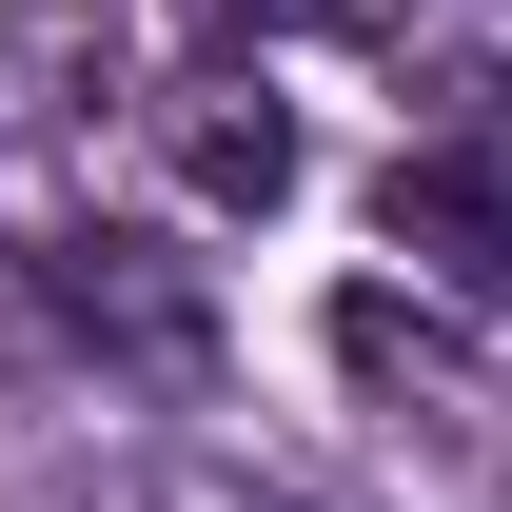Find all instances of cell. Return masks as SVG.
<instances>
[{"label": "cell", "mask_w": 512, "mask_h": 512, "mask_svg": "<svg viewBox=\"0 0 512 512\" xmlns=\"http://www.w3.org/2000/svg\"><path fill=\"white\" fill-rule=\"evenodd\" d=\"M138 512H316V493H276V473H217V453H178V473H138Z\"/></svg>", "instance_id": "5b68a950"}, {"label": "cell", "mask_w": 512, "mask_h": 512, "mask_svg": "<svg viewBox=\"0 0 512 512\" xmlns=\"http://www.w3.org/2000/svg\"><path fill=\"white\" fill-rule=\"evenodd\" d=\"M158 158H178L197 217H276V197H296V99L237 79V60H178L158 79Z\"/></svg>", "instance_id": "3957f363"}, {"label": "cell", "mask_w": 512, "mask_h": 512, "mask_svg": "<svg viewBox=\"0 0 512 512\" xmlns=\"http://www.w3.org/2000/svg\"><path fill=\"white\" fill-rule=\"evenodd\" d=\"M40 335H60V296H40V256L0 237V375H20V355H40Z\"/></svg>", "instance_id": "8992f818"}, {"label": "cell", "mask_w": 512, "mask_h": 512, "mask_svg": "<svg viewBox=\"0 0 512 512\" xmlns=\"http://www.w3.org/2000/svg\"><path fill=\"white\" fill-rule=\"evenodd\" d=\"M394 256L434 276V296H473V316H512V79H473L434 138H394V178H375Z\"/></svg>", "instance_id": "6da1fadb"}, {"label": "cell", "mask_w": 512, "mask_h": 512, "mask_svg": "<svg viewBox=\"0 0 512 512\" xmlns=\"http://www.w3.org/2000/svg\"><path fill=\"white\" fill-rule=\"evenodd\" d=\"M335 375L394 394V414H453V394H473V335L414 316V296H335Z\"/></svg>", "instance_id": "277c9868"}, {"label": "cell", "mask_w": 512, "mask_h": 512, "mask_svg": "<svg viewBox=\"0 0 512 512\" xmlns=\"http://www.w3.org/2000/svg\"><path fill=\"white\" fill-rule=\"evenodd\" d=\"M40 296H60V335H79V355H119V375H158V394H197V375H217V296H197V276L138 237V217L40 237Z\"/></svg>", "instance_id": "7a4b0ae2"}]
</instances>
